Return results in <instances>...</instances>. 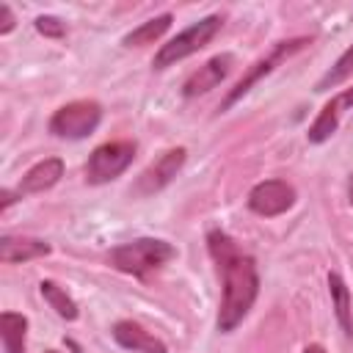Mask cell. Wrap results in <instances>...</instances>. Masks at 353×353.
<instances>
[{
    "instance_id": "cell-10",
    "label": "cell",
    "mask_w": 353,
    "mask_h": 353,
    "mask_svg": "<svg viewBox=\"0 0 353 353\" xmlns=\"http://www.w3.org/2000/svg\"><path fill=\"white\" fill-rule=\"evenodd\" d=\"M345 110H353V88L339 91L336 97H331V99L323 105V110L317 113V119L312 121V127H309V132H306L309 143H323V141H328V138L336 132L339 119H342Z\"/></svg>"
},
{
    "instance_id": "cell-1",
    "label": "cell",
    "mask_w": 353,
    "mask_h": 353,
    "mask_svg": "<svg viewBox=\"0 0 353 353\" xmlns=\"http://www.w3.org/2000/svg\"><path fill=\"white\" fill-rule=\"evenodd\" d=\"M207 248H210V254L221 270V281H223V295H221V309H218V331L229 334L245 320V314L251 312V306L259 295L256 262H254V256L243 254L237 248V243L221 229H212L207 234Z\"/></svg>"
},
{
    "instance_id": "cell-3",
    "label": "cell",
    "mask_w": 353,
    "mask_h": 353,
    "mask_svg": "<svg viewBox=\"0 0 353 353\" xmlns=\"http://www.w3.org/2000/svg\"><path fill=\"white\" fill-rule=\"evenodd\" d=\"M221 25H223V17H221V14H210V17L199 19V22H193L190 28H185L182 33H176L171 41H165V44L154 52L152 66H154V69H168V66H174L176 61H182V58L199 52L204 44H210V41L215 39V33L221 30Z\"/></svg>"
},
{
    "instance_id": "cell-8",
    "label": "cell",
    "mask_w": 353,
    "mask_h": 353,
    "mask_svg": "<svg viewBox=\"0 0 353 353\" xmlns=\"http://www.w3.org/2000/svg\"><path fill=\"white\" fill-rule=\"evenodd\" d=\"M295 204V188L284 179H265L251 188L248 193V210L262 218H276L287 212Z\"/></svg>"
},
{
    "instance_id": "cell-19",
    "label": "cell",
    "mask_w": 353,
    "mask_h": 353,
    "mask_svg": "<svg viewBox=\"0 0 353 353\" xmlns=\"http://www.w3.org/2000/svg\"><path fill=\"white\" fill-rule=\"evenodd\" d=\"M36 30L41 36H47V39H63L66 36V25L58 17H50V14H44V17L36 19Z\"/></svg>"
},
{
    "instance_id": "cell-24",
    "label": "cell",
    "mask_w": 353,
    "mask_h": 353,
    "mask_svg": "<svg viewBox=\"0 0 353 353\" xmlns=\"http://www.w3.org/2000/svg\"><path fill=\"white\" fill-rule=\"evenodd\" d=\"M44 353H58V350H44Z\"/></svg>"
},
{
    "instance_id": "cell-23",
    "label": "cell",
    "mask_w": 353,
    "mask_h": 353,
    "mask_svg": "<svg viewBox=\"0 0 353 353\" xmlns=\"http://www.w3.org/2000/svg\"><path fill=\"white\" fill-rule=\"evenodd\" d=\"M347 199H350V204H353V174H350V179H347Z\"/></svg>"
},
{
    "instance_id": "cell-11",
    "label": "cell",
    "mask_w": 353,
    "mask_h": 353,
    "mask_svg": "<svg viewBox=\"0 0 353 353\" xmlns=\"http://www.w3.org/2000/svg\"><path fill=\"white\" fill-rule=\"evenodd\" d=\"M63 176V160L61 157H44L39 160L33 168H28L17 185V193L19 196H28V193H44L50 188L58 185V179Z\"/></svg>"
},
{
    "instance_id": "cell-22",
    "label": "cell",
    "mask_w": 353,
    "mask_h": 353,
    "mask_svg": "<svg viewBox=\"0 0 353 353\" xmlns=\"http://www.w3.org/2000/svg\"><path fill=\"white\" fill-rule=\"evenodd\" d=\"M303 353H325V347H323V345H317V342H312V345H306V347H303Z\"/></svg>"
},
{
    "instance_id": "cell-6",
    "label": "cell",
    "mask_w": 353,
    "mask_h": 353,
    "mask_svg": "<svg viewBox=\"0 0 353 353\" xmlns=\"http://www.w3.org/2000/svg\"><path fill=\"white\" fill-rule=\"evenodd\" d=\"M135 157V143L132 141H108L97 146L85 163V182L88 185H105L124 174Z\"/></svg>"
},
{
    "instance_id": "cell-15",
    "label": "cell",
    "mask_w": 353,
    "mask_h": 353,
    "mask_svg": "<svg viewBox=\"0 0 353 353\" xmlns=\"http://www.w3.org/2000/svg\"><path fill=\"white\" fill-rule=\"evenodd\" d=\"M0 336H3L6 353H25L28 317L19 312H3L0 314Z\"/></svg>"
},
{
    "instance_id": "cell-13",
    "label": "cell",
    "mask_w": 353,
    "mask_h": 353,
    "mask_svg": "<svg viewBox=\"0 0 353 353\" xmlns=\"http://www.w3.org/2000/svg\"><path fill=\"white\" fill-rule=\"evenodd\" d=\"M50 251H52V245L44 240H36V237H11V234L0 237V262H6V265L41 259Z\"/></svg>"
},
{
    "instance_id": "cell-17",
    "label": "cell",
    "mask_w": 353,
    "mask_h": 353,
    "mask_svg": "<svg viewBox=\"0 0 353 353\" xmlns=\"http://www.w3.org/2000/svg\"><path fill=\"white\" fill-rule=\"evenodd\" d=\"M171 22H174V17H171V14H160V17L149 19V22H143L141 28L130 30V33L121 39V44H124V47H143V44H154V41H157L168 28H171Z\"/></svg>"
},
{
    "instance_id": "cell-5",
    "label": "cell",
    "mask_w": 353,
    "mask_h": 353,
    "mask_svg": "<svg viewBox=\"0 0 353 353\" xmlns=\"http://www.w3.org/2000/svg\"><path fill=\"white\" fill-rule=\"evenodd\" d=\"M306 44H312V39H306V36H298V39H287V41H279V44H273V50L268 52V55H262L259 61H254L251 66H248V72L234 83V88L226 94V99L221 102V110H229L237 99H243L262 77H268L281 61H287L290 55H295V52H301Z\"/></svg>"
},
{
    "instance_id": "cell-4",
    "label": "cell",
    "mask_w": 353,
    "mask_h": 353,
    "mask_svg": "<svg viewBox=\"0 0 353 353\" xmlns=\"http://www.w3.org/2000/svg\"><path fill=\"white\" fill-rule=\"evenodd\" d=\"M102 121V105L94 99H74L61 105L52 119H50V132L55 138H69V141H80L88 138Z\"/></svg>"
},
{
    "instance_id": "cell-7",
    "label": "cell",
    "mask_w": 353,
    "mask_h": 353,
    "mask_svg": "<svg viewBox=\"0 0 353 353\" xmlns=\"http://www.w3.org/2000/svg\"><path fill=\"white\" fill-rule=\"evenodd\" d=\"M185 157H188L185 146H176V149L163 152L154 163H149V165L138 174V179H135V185H132V193L143 199V196H152V193L163 190V188L179 174V168L185 165Z\"/></svg>"
},
{
    "instance_id": "cell-12",
    "label": "cell",
    "mask_w": 353,
    "mask_h": 353,
    "mask_svg": "<svg viewBox=\"0 0 353 353\" xmlns=\"http://www.w3.org/2000/svg\"><path fill=\"white\" fill-rule=\"evenodd\" d=\"M110 334L127 350H135V353H168L163 339H157L154 334H149L143 325H138L132 320H119Z\"/></svg>"
},
{
    "instance_id": "cell-21",
    "label": "cell",
    "mask_w": 353,
    "mask_h": 353,
    "mask_svg": "<svg viewBox=\"0 0 353 353\" xmlns=\"http://www.w3.org/2000/svg\"><path fill=\"white\" fill-rule=\"evenodd\" d=\"M17 199H22L17 190H8V188H3V190H0V210L6 212V210H8V207L17 201Z\"/></svg>"
},
{
    "instance_id": "cell-18",
    "label": "cell",
    "mask_w": 353,
    "mask_h": 353,
    "mask_svg": "<svg viewBox=\"0 0 353 353\" xmlns=\"http://www.w3.org/2000/svg\"><path fill=\"white\" fill-rule=\"evenodd\" d=\"M353 74V44L334 61V66L317 80V85H314V91H328V88H336L339 83H345L347 77Z\"/></svg>"
},
{
    "instance_id": "cell-9",
    "label": "cell",
    "mask_w": 353,
    "mask_h": 353,
    "mask_svg": "<svg viewBox=\"0 0 353 353\" xmlns=\"http://www.w3.org/2000/svg\"><path fill=\"white\" fill-rule=\"evenodd\" d=\"M232 66H234V55H232V52H218V55H212L210 61H204V63L182 83V94H185L188 99H193V97H201V94L218 88V85L229 77Z\"/></svg>"
},
{
    "instance_id": "cell-14",
    "label": "cell",
    "mask_w": 353,
    "mask_h": 353,
    "mask_svg": "<svg viewBox=\"0 0 353 353\" xmlns=\"http://www.w3.org/2000/svg\"><path fill=\"white\" fill-rule=\"evenodd\" d=\"M328 290L334 301V314L345 336H353V309H350V290L339 273H328Z\"/></svg>"
},
{
    "instance_id": "cell-16",
    "label": "cell",
    "mask_w": 353,
    "mask_h": 353,
    "mask_svg": "<svg viewBox=\"0 0 353 353\" xmlns=\"http://www.w3.org/2000/svg\"><path fill=\"white\" fill-rule=\"evenodd\" d=\"M39 292H41V298L50 303V309H55L58 317H63V320H77V317H80V309H77L74 298H72L61 284L44 279V281L39 284Z\"/></svg>"
},
{
    "instance_id": "cell-20",
    "label": "cell",
    "mask_w": 353,
    "mask_h": 353,
    "mask_svg": "<svg viewBox=\"0 0 353 353\" xmlns=\"http://www.w3.org/2000/svg\"><path fill=\"white\" fill-rule=\"evenodd\" d=\"M14 25H17L14 11H11V6H8V3H3V6H0V36L11 33V30H14Z\"/></svg>"
},
{
    "instance_id": "cell-2",
    "label": "cell",
    "mask_w": 353,
    "mask_h": 353,
    "mask_svg": "<svg viewBox=\"0 0 353 353\" xmlns=\"http://www.w3.org/2000/svg\"><path fill=\"white\" fill-rule=\"evenodd\" d=\"M174 256H176V248L165 240H157V237H138V240H130V243L110 248V254H108V259L116 270L138 276V279L163 268Z\"/></svg>"
}]
</instances>
